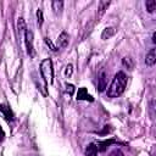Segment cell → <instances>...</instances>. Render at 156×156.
I'll use <instances>...</instances> for the list:
<instances>
[{
    "label": "cell",
    "mask_w": 156,
    "mask_h": 156,
    "mask_svg": "<svg viewBox=\"0 0 156 156\" xmlns=\"http://www.w3.org/2000/svg\"><path fill=\"white\" fill-rule=\"evenodd\" d=\"M37 16H38V23H39V26H40V24L43 23V12H41V10H38Z\"/></svg>",
    "instance_id": "2e32d148"
},
{
    "label": "cell",
    "mask_w": 156,
    "mask_h": 156,
    "mask_svg": "<svg viewBox=\"0 0 156 156\" xmlns=\"http://www.w3.org/2000/svg\"><path fill=\"white\" fill-rule=\"evenodd\" d=\"M73 91H74V87H73L72 84H67V85H66V93H68L69 95H72Z\"/></svg>",
    "instance_id": "9a60e30c"
},
{
    "label": "cell",
    "mask_w": 156,
    "mask_h": 156,
    "mask_svg": "<svg viewBox=\"0 0 156 156\" xmlns=\"http://www.w3.org/2000/svg\"><path fill=\"white\" fill-rule=\"evenodd\" d=\"M115 28L113 27H108V28H105V30L102 32V35H101V38L102 39H108L110 37H112L113 34H115Z\"/></svg>",
    "instance_id": "9c48e42d"
},
{
    "label": "cell",
    "mask_w": 156,
    "mask_h": 156,
    "mask_svg": "<svg viewBox=\"0 0 156 156\" xmlns=\"http://www.w3.org/2000/svg\"><path fill=\"white\" fill-rule=\"evenodd\" d=\"M65 74H66V77H69V76L72 74V66H71V65H68V66L66 67V71H65Z\"/></svg>",
    "instance_id": "e0dca14e"
},
{
    "label": "cell",
    "mask_w": 156,
    "mask_h": 156,
    "mask_svg": "<svg viewBox=\"0 0 156 156\" xmlns=\"http://www.w3.org/2000/svg\"><path fill=\"white\" fill-rule=\"evenodd\" d=\"M77 99L78 100H93L91 99V96L87 93V89L85 88H80L79 90H78V94H77Z\"/></svg>",
    "instance_id": "52a82bcc"
},
{
    "label": "cell",
    "mask_w": 156,
    "mask_h": 156,
    "mask_svg": "<svg viewBox=\"0 0 156 156\" xmlns=\"http://www.w3.org/2000/svg\"><path fill=\"white\" fill-rule=\"evenodd\" d=\"M145 6H146V10L151 13V12H154L156 10V1L155 0H147L145 2Z\"/></svg>",
    "instance_id": "30bf717a"
},
{
    "label": "cell",
    "mask_w": 156,
    "mask_h": 156,
    "mask_svg": "<svg viewBox=\"0 0 156 156\" xmlns=\"http://www.w3.org/2000/svg\"><path fill=\"white\" fill-rule=\"evenodd\" d=\"M126 85H127V76L123 72H117L107 89V96L118 98L124 91Z\"/></svg>",
    "instance_id": "6da1fadb"
},
{
    "label": "cell",
    "mask_w": 156,
    "mask_h": 156,
    "mask_svg": "<svg viewBox=\"0 0 156 156\" xmlns=\"http://www.w3.org/2000/svg\"><path fill=\"white\" fill-rule=\"evenodd\" d=\"M40 73H41V77L45 79L46 84H51L52 83L54 69H52V62H51L50 58H45L44 61H41V63H40Z\"/></svg>",
    "instance_id": "7a4b0ae2"
},
{
    "label": "cell",
    "mask_w": 156,
    "mask_h": 156,
    "mask_svg": "<svg viewBox=\"0 0 156 156\" xmlns=\"http://www.w3.org/2000/svg\"><path fill=\"white\" fill-rule=\"evenodd\" d=\"M122 63H123L126 67H128L129 69H132V68H133V61H132V58H130V57H124V58L122 60Z\"/></svg>",
    "instance_id": "4fadbf2b"
},
{
    "label": "cell",
    "mask_w": 156,
    "mask_h": 156,
    "mask_svg": "<svg viewBox=\"0 0 156 156\" xmlns=\"http://www.w3.org/2000/svg\"><path fill=\"white\" fill-rule=\"evenodd\" d=\"M105 77H106V74H105V72H102L101 76H100V78H99V82H100L99 83V90L100 91L104 90V88H105V79H106Z\"/></svg>",
    "instance_id": "7c38bea8"
},
{
    "label": "cell",
    "mask_w": 156,
    "mask_h": 156,
    "mask_svg": "<svg viewBox=\"0 0 156 156\" xmlns=\"http://www.w3.org/2000/svg\"><path fill=\"white\" fill-rule=\"evenodd\" d=\"M24 40H26V48L27 52L29 56H34V50H33V33L29 29H26L24 32Z\"/></svg>",
    "instance_id": "3957f363"
},
{
    "label": "cell",
    "mask_w": 156,
    "mask_h": 156,
    "mask_svg": "<svg viewBox=\"0 0 156 156\" xmlns=\"http://www.w3.org/2000/svg\"><path fill=\"white\" fill-rule=\"evenodd\" d=\"M108 156H124V154L119 150V149H115L113 151H111L110 152V155Z\"/></svg>",
    "instance_id": "5bb4252c"
},
{
    "label": "cell",
    "mask_w": 156,
    "mask_h": 156,
    "mask_svg": "<svg viewBox=\"0 0 156 156\" xmlns=\"http://www.w3.org/2000/svg\"><path fill=\"white\" fill-rule=\"evenodd\" d=\"M156 62V50L155 49H151L147 54H146V57H145V63L147 66H154Z\"/></svg>",
    "instance_id": "277c9868"
},
{
    "label": "cell",
    "mask_w": 156,
    "mask_h": 156,
    "mask_svg": "<svg viewBox=\"0 0 156 156\" xmlns=\"http://www.w3.org/2000/svg\"><path fill=\"white\" fill-rule=\"evenodd\" d=\"M57 45L60 48H66L68 45V34L66 32H62L60 35H58V39H57Z\"/></svg>",
    "instance_id": "5b68a950"
},
{
    "label": "cell",
    "mask_w": 156,
    "mask_h": 156,
    "mask_svg": "<svg viewBox=\"0 0 156 156\" xmlns=\"http://www.w3.org/2000/svg\"><path fill=\"white\" fill-rule=\"evenodd\" d=\"M45 43H46V44H48V45H49V46L51 48V50H52V51H56V50H57V49H56V48H55V46L52 45V43H51V41H50V40H49L48 38H45Z\"/></svg>",
    "instance_id": "ac0fdd59"
},
{
    "label": "cell",
    "mask_w": 156,
    "mask_h": 156,
    "mask_svg": "<svg viewBox=\"0 0 156 156\" xmlns=\"http://www.w3.org/2000/svg\"><path fill=\"white\" fill-rule=\"evenodd\" d=\"M152 41H154V43H155V41H156V39H155V33H154V34H152Z\"/></svg>",
    "instance_id": "d6986e66"
},
{
    "label": "cell",
    "mask_w": 156,
    "mask_h": 156,
    "mask_svg": "<svg viewBox=\"0 0 156 156\" xmlns=\"http://www.w3.org/2000/svg\"><path fill=\"white\" fill-rule=\"evenodd\" d=\"M0 112L4 115V117H5L7 121H12V119H13L12 112H11V110H10L6 105H0Z\"/></svg>",
    "instance_id": "8992f818"
},
{
    "label": "cell",
    "mask_w": 156,
    "mask_h": 156,
    "mask_svg": "<svg viewBox=\"0 0 156 156\" xmlns=\"http://www.w3.org/2000/svg\"><path fill=\"white\" fill-rule=\"evenodd\" d=\"M85 155L87 156H98V146H95V144H89L85 149Z\"/></svg>",
    "instance_id": "ba28073f"
},
{
    "label": "cell",
    "mask_w": 156,
    "mask_h": 156,
    "mask_svg": "<svg viewBox=\"0 0 156 156\" xmlns=\"http://www.w3.org/2000/svg\"><path fill=\"white\" fill-rule=\"evenodd\" d=\"M62 7H63V2L62 1H54L52 2V9L55 10L56 13H61Z\"/></svg>",
    "instance_id": "8fae6325"
}]
</instances>
